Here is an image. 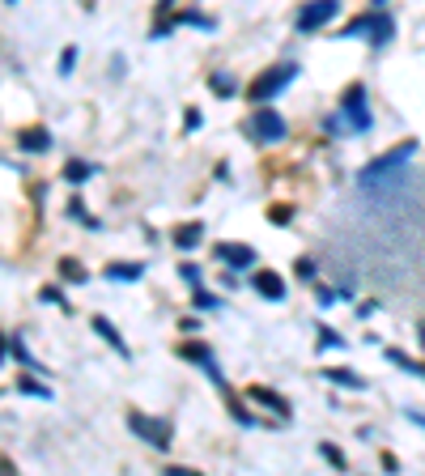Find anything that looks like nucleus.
Listing matches in <instances>:
<instances>
[{"label":"nucleus","instance_id":"5","mask_svg":"<svg viewBox=\"0 0 425 476\" xmlns=\"http://www.w3.org/2000/svg\"><path fill=\"white\" fill-rule=\"evenodd\" d=\"M362 30H370V43H387L396 34V22H392L387 9H374V14H362L357 22H349V26H345V39H349V34H362Z\"/></svg>","mask_w":425,"mask_h":476},{"label":"nucleus","instance_id":"20","mask_svg":"<svg viewBox=\"0 0 425 476\" xmlns=\"http://www.w3.org/2000/svg\"><path fill=\"white\" fill-rule=\"evenodd\" d=\"M64 277H69V281H85L81 277V264H69V260H64Z\"/></svg>","mask_w":425,"mask_h":476},{"label":"nucleus","instance_id":"21","mask_svg":"<svg viewBox=\"0 0 425 476\" xmlns=\"http://www.w3.org/2000/svg\"><path fill=\"white\" fill-rule=\"evenodd\" d=\"M269 222H289V209H285V205H277V213H269Z\"/></svg>","mask_w":425,"mask_h":476},{"label":"nucleus","instance_id":"18","mask_svg":"<svg viewBox=\"0 0 425 476\" xmlns=\"http://www.w3.org/2000/svg\"><path fill=\"white\" fill-rule=\"evenodd\" d=\"M298 272H302V281H315V264H311V260H298Z\"/></svg>","mask_w":425,"mask_h":476},{"label":"nucleus","instance_id":"14","mask_svg":"<svg viewBox=\"0 0 425 476\" xmlns=\"http://www.w3.org/2000/svg\"><path fill=\"white\" fill-rule=\"evenodd\" d=\"M94 328H99L102 337L111 340V345H115V353H128V345H124V337H119V332H115V328H111V323H107V319H94Z\"/></svg>","mask_w":425,"mask_h":476},{"label":"nucleus","instance_id":"23","mask_svg":"<svg viewBox=\"0 0 425 476\" xmlns=\"http://www.w3.org/2000/svg\"><path fill=\"white\" fill-rule=\"evenodd\" d=\"M409 417H412V421H417V425H425V413H409Z\"/></svg>","mask_w":425,"mask_h":476},{"label":"nucleus","instance_id":"11","mask_svg":"<svg viewBox=\"0 0 425 476\" xmlns=\"http://www.w3.org/2000/svg\"><path fill=\"white\" fill-rule=\"evenodd\" d=\"M52 137H47V128H26L22 132V149H47Z\"/></svg>","mask_w":425,"mask_h":476},{"label":"nucleus","instance_id":"6","mask_svg":"<svg viewBox=\"0 0 425 476\" xmlns=\"http://www.w3.org/2000/svg\"><path fill=\"white\" fill-rule=\"evenodd\" d=\"M340 115L349 119V128H357V132H366L374 119H370L366 111V90L362 85H349V94H345V102H340Z\"/></svg>","mask_w":425,"mask_h":476},{"label":"nucleus","instance_id":"2","mask_svg":"<svg viewBox=\"0 0 425 476\" xmlns=\"http://www.w3.org/2000/svg\"><path fill=\"white\" fill-rule=\"evenodd\" d=\"M128 430H132V434H141L154 451H170V443H175V430H170V421L149 417V413H128Z\"/></svg>","mask_w":425,"mask_h":476},{"label":"nucleus","instance_id":"12","mask_svg":"<svg viewBox=\"0 0 425 476\" xmlns=\"http://www.w3.org/2000/svg\"><path fill=\"white\" fill-rule=\"evenodd\" d=\"M200 238H204V225H184V230H179V234H175V243H179V247H196Z\"/></svg>","mask_w":425,"mask_h":476},{"label":"nucleus","instance_id":"4","mask_svg":"<svg viewBox=\"0 0 425 476\" xmlns=\"http://www.w3.org/2000/svg\"><path fill=\"white\" fill-rule=\"evenodd\" d=\"M298 77V64H281V69H269L264 77H255L251 81V90H247V99L251 102H269V99H277L285 85Z\"/></svg>","mask_w":425,"mask_h":476},{"label":"nucleus","instance_id":"24","mask_svg":"<svg viewBox=\"0 0 425 476\" xmlns=\"http://www.w3.org/2000/svg\"><path fill=\"white\" fill-rule=\"evenodd\" d=\"M421 345H425V323H421Z\"/></svg>","mask_w":425,"mask_h":476},{"label":"nucleus","instance_id":"8","mask_svg":"<svg viewBox=\"0 0 425 476\" xmlns=\"http://www.w3.org/2000/svg\"><path fill=\"white\" fill-rule=\"evenodd\" d=\"M255 290L264 298H272V302H281L285 298V281L277 277V272H255Z\"/></svg>","mask_w":425,"mask_h":476},{"label":"nucleus","instance_id":"1","mask_svg":"<svg viewBox=\"0 0 425 476\" xmlns=\"http://www.w3.org/2000/svg\"><path fill=\"white\" fill-rule=\"evenodd\" d=\"M417 154V140H404V145H396V149H387L382 157H374V162H366L362 167V187H379V183L396 179V175H404V167H409V157Z\"/></svg>","mask_w":425,"mask_h":476},{"label":"nucleus","instance_id":"10","mask_svg":"<svg viewBox=\"0 0 425 476\" xmlns=\"http://www.w3.org/2000/svg\"><path fill=\"white\" fill-rule=\"evenodd\" d=\"M327 383H336V387H354V392H366V383L354 375V370H327Z\"/></svg>","mask_w":425,"mask_h":476},{"label":"nucleus","instance_id":"9","mask_svg":"<svg viewBox=\"0 0 425 476\" xmlns=\"http://www.w3.org/2000/svg\"><path fill=\"white\" fill-rule=\"evenodd\" d=\"M217 255H222L226 264H239V268H251V264H255V252H251V247H230V243H222V247H217Z\"/></svg>","mask_w":425,"mask_h":476},{"label":"nucleus","instance_id":"13","mask_svg":"<svg viewBox=\"0 0 425 476\" xmlns=\"http://www.w3.org/2000/svg\"><path fill=\"white\" fill-rule=\"evenodd\" d=\"M141 272H145L141 264H111L107 268V277H115V281H137Z\"/></svg>","mask_w":425,"mask_h":476},{"label":"nucleus","instance_id":"3","mask_svg":"<svg viewBox=\"0 0 425 476\" xmlns=\"http://www.w3.org/2000/svg\"><path fill=\"white\" fill-rule=\"evenodd\" d=\"M285 119L272 107H255L251 111V119H247V137L251 140H260V145H272V140H285Z\"/></svg>","mask_w":425,"mask_h":476},{"label":"nucleus","instance_id":"7","mask_svg":"<svg viewBox=\"0 0 425 476\" xmlns=\"http://www.w3.org/2000/svg\"><path fill=\"white\" fill-rule=\"evenodd\" d=\"M336 14H340L336 0H315V5H307V9L298 14V30H302V34H307V30H319V26H327Z\"/></svg>","mask_w":425,"mask_h":476},{"label":"nucleus","instance_id":"16","mask_svg":"<svg viewBox=\"0 0 425 476\" xmlns=\"http://www.w3.org/2000/svg\"><path fill=\"white\" fill-rule=\"evenodd\" d=\"M319 340H324V349H336V345H345V340H340L332 328H324V332H319Z\"/></svg>","mask_w":425,"mask_h":476},{"label":"nucleus","instance_id":"17","mask_svg":"<svg viewBox=\"0 0 425 476\" xmlns=\"http://www.w3.org/2000/svg\"><path fill=\"white\" fill-rule=\"evenodd\" d=\"M85 175H90V167H81V162H72V167H69V179L72 183H81Z\"/></svg>","mask_w":425,"mask_h":476},{"label":"nucleus","instance_id":"15","mask_svg":"<svg viewBox=\"0 0 425 476\" xmlns=\"http://www.w3.org/2000/svg\"><path fill=\"white\" fill-rule=\"evenodd\" d=\"M251 395H255V400H264V405H272L277 413H289V405H285V400H281L277 392H264V387H251Z\"/></svg>","mask_w":425,"mask_h":476},{"label":"nucleus","instance_id":"22","mask_svg":"<svg viewBox=\"0 0 425 476\" xmlns=\"http://www.w3.org/2000/svg\"><path fill=\"white\" fill-rule=\"evenodd\" d=\"M166 476H200L196 468H166Z\"/></svg>","mask_w":425,"mask_h":476},{"label":"nucleus","instance_id":"19","mask_svg":"<svg viewBox=\"0 0 425 476\" xmlns=\"http://www.w3.org/2000/svg\"><path fill=\"white\" fill-rule=\"evenodd\" d=\"M324 455L336 463V468H345V455H336V447H332V443H324Z\"/></svg>","mask_w":425,"mask_h":476}]
</instances>
